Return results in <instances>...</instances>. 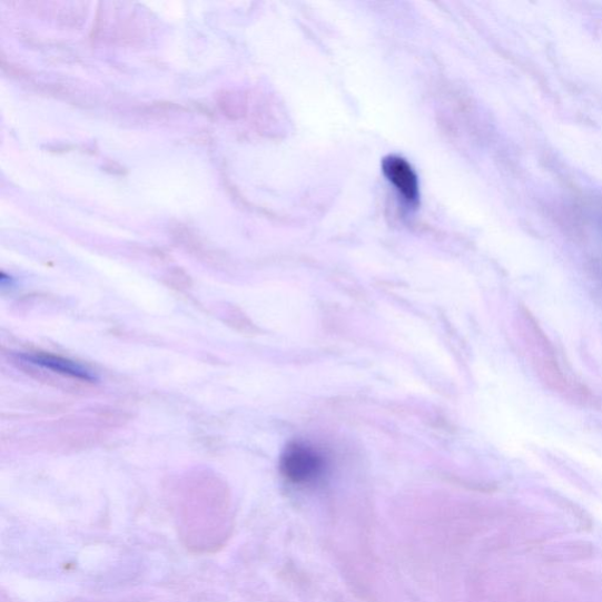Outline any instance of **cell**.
Listing matches in <instances>:
<instances>
[{
  "mask_svg": "<svg viewBox=\"0 0 602 602\" xmlns=\"http://www.w3.org/2000/svg\"><path fill=\"white\" fill-rule=\"evenodd\" d=\"M102 170L115 176L127 175V170L122 168L118 162L109 161L102 166Z\"/></svg>",
  "mask_w": 602,
  "mask_h": 602,
  "instance_id": "5b68a950",
  "label": "cell"
},
{
  "mask_svg": "<svg viewBox=\"0 0 602 602\" xmlns=\"http://www.w3.org/2000/svg\"><path fill=\"white\" fill-rule=\"evenodd\" d=\"M280 468L288 483L307 486L320 480L326 463L317 450L296 443L286 448L282 456Z\"/></svg>",
  "mask_w": 602,
  "mask_h": 602,
  "instance_id": "6da1fadb",
  "label": "cell"
},
{
  "mask_svg": "<svg viewBox=\"0 0 602 602\" xmlns=\"http://www.w3.org/2000/svg\"><path fill=\"white\" fill-rule=\"evenodd\" d=\"M216 101L220 111L228 118L236 119L240 115V109L235 100V95L230 91H219L216 93Z\"/></svg>",
  "mask_w": 602,
  "mask_h": 602,
  "instance_id": "277c9868",
  "label": "cell"
},
{
  "mask_svg": "<svg viewBox=\"0 0 602 602\" xmlns=\"http://www.w3.org/2000/svg\"><path fill=\"white\" fill-rule=\"evenodd\" d=\"M383 172L399 195L409 204L420 200V180L412 166L398 156H388L383 160Z\"/></svg>",
  "mask_w": 602,
  "mask_h": 602,
  "instance_id": "7a4b0ae2",
  "label": "cell"
},
{
  "mask_svg": "<svg viewBox=\"0 0 602 602\" xmlns=\"http://www.w3.org/2000/svg\"><path fill=\"white\" fill-rule=\"evenodd\" d=\"M18 358L28 364L52 371L58 373V375L88 383H95L98 379L95 373L89 368L63 357L47 355V353H23V355H19Z\"/></svg>",
  "mask_w": 602,
  "mask_h": 602,
  "instance_id": "3957f363",
  "label": "cell"
}]
</instances>
